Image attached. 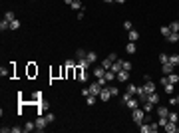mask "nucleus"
Listing matches in <instances>:
<instances>
[{
	"label": "nucleus",
	"mask_w": 179,
	"mask_h": 133,
	"mask_svg": "<svg viewBox=\"0 0 179 133\" xmlns=\"http://www.w3.org/2000/svg\"><path fill=\"white\" fill-rule=\"evenodd\" d=\"M131 119H134V123L141 125L143 119H145V111H143V107H135V109H131Z\"/></svg>",
	"instance_id": "1"
},
{
	"label": "nucleus",
	"mask_w": 179,
	"mask_h": 133,
	"mask_svg": "<svg viewBox=\"0 0 179 133\" xmlns=\"http://www.w3.org/2000/svg\"><path fill=\"white\" fill-rule=\"evenodd\" d=\"M139 131L141 133H155V131H159V125L157 123H141Z\"/></svg>",
	"instance_id": "2"
},
{
	"label": "nucleus",
	"mask_w": 179,
	"mask_h": 133,
	"mask_svg": "<svg viewBox=\"0 0 179 133\" xmlns=\"http://www.w3.org/2000/svg\"><path fill=\"white\" fill-rule=\"evenodd\" d=\"M46 125H48V119H46V115H38V119H36V131H44Z\"/></svg>",
	"instance_id": "3"
},
{
	"label": "nucleus",
	"mask_w": 179,
	"mask_h": 133,
	"mask_svg": "<svg viewBox=\"0 0 179 133\" xmlns=\"http://www.w3.org/2000/svg\"><path fill=\"white\" fill-rule=\"evenodd\" d=\"M48 109V101H38V103H36V115H44V111Z\"/></svg>",
	"instance_id": "4"
},
{
	"label": "nucleus",
	"mask_w": 179,
	"mask_h": 133,
	"mask_svg": "<svg viewBox=\"0 0 179 133\" xmlns=\"http://www.w3.org/2000/svg\"><path fill=\"white\" fill-rule=\"evenodd\" d=\"M110 97H112L110 88H106V86H103V88H101V91H100V101H103V103H106V101H110Z\"/></svg>",
	"instance_id": "5"
},
{
	"label": "nucleus",
	"mask_w": 179,
	"mask_h": 133,
	"mask_svg": "<svg viewBox=\"0 0 179 133\" xmlns=\"http://www.w3.org/2000/svg\"><path fill=\"white\" fill-rule=\"evenodd\" d=\"M106 72H108V70L101 66V64H100V66H96V68H94V78H98V79L103 78V76H106Z\"/></svg>",
	"instance_id": "6"
},
{
	"label": "nucleus",
	"mask_w": 179,
	"mask_h": 133,
	"mask_svg": "<svg viewBox=\"0 0 179 133\" xmlns=\"http://www.w3.org/2000/svg\"><path fill=\"white\" fill-rule=\"evenodd\" d=\"M173 72H175V66H173V64H163V66H161V74H163V76H169V74H173Z\"/></svg>",
	"instance_id": "7"
},
{
	"label": "nucleus",
	"mask_w": 179,
	"mask_h": 133,
	"mask_svg": "<svg viewBox=\"0 0 179 133\" xmlns=\"http://www.w3.org/2000/svg\"><path fill=\"white\" fill-rule=\"evenodd\" d=\"M88 88H90V93H92V95H98V97H100L101 86H100V84H98V81H96V84H90Z\"/></svg>",
	"instance_id": "8"
},
{
	"label": "nucleus",
	"mask_w": 179,
	"mask_h": 133,
	"mask_svg": "<svg viewBox=\"0 0 179 133\" xmlns=\"http://www.w3.org/2000/svg\"><path fill=\"white\" fill-rule=\"evenodd\" d=\"M129 74H131V72H127V70H122V72H117V74H115V78L120 79V81H125V84H127V79H129Z\"/></svg>",
	"instance_id": "9"
},
{
	"label": "nucleus",
	"mask_w": 179,
	"mask_h": 133,
	"mask_svg": "<svg viewBox=\"0 0 179 133\" xmlns=\"http://www.w3.org/2000/svg\"><path fill=\"white\" fill-rule=\"evenodd\" d=\"M139 103H141V101L137 100V95H135V97H129V100L125 101V105H127L129 109H135V107H139Z\"/></svg>",
	"instance_id": "10"
},
{
	"label": "nucleus",
	"mask_w": 179,
	"mask_h": 133,
	"mask_svg": "<svg viewBox=\"0 0 179 133\" xmlns=\"http://www.w3.org/2000/svg\"><path fill=\"white\" fill-rule=\"evenodd\" d=\"M165 131H167V133H177V121H167Z\"/></svg>",
	"instance_id": "11"
},
{
	"label": "nucleus",
	"mask_w": 179,
	"mask_h": 133,
	"mask_svg": "<svg viewBox=\"0 0 179 133\" xmlns=\"http://www.w3.org/2000/svg\"><path fill=\"white\" fill-rule=\"evenodd\" d=\"M127 38H129V42H137V40H139V32H135L134 28H131V30L127 32Z\"/></svg>",
	"instance_id": "12"
},
{
	"label": "nucleus",
	"mask_w": 179,
	"mask_h": 133,
	"mask_svg": "<svg viewBox=\"0 0 179 133\" xmlns=\"http://www.w3.org/2000/svg\"><path fill=\"white\" fill-rule=\"evenodd\" d=\"M165 40H167L169 44H175V42H179V32H171Z\"/></svg>",
	"instance_id": "13"
},
{
	"label": "nucleus",
	"mask_w": 179,
	"mask_h": 133,
	"mask_svg": "<svg viewBox=\"0 0 179 133\" xmlns=\"http://www.w3.org/2000/svg\"><path fill=\"white\" fill-rule=\"evenodd\" d=\"M147 101H151L153 105H159V95H157L155 91H153V93H147Z\"/></svg>",
	"instance_id": "14"
},
{
	"label": "nucleus",
	"mask_w": 179,
	"mask_h": 133,
	"mask_svg": "<svg viewBox=\"0 0 179 133\" xmlns=\"http://www.w3.org/2000/svg\"><path fill=\"white\" fill-rule=\"evenodd\" d=\"M86 60H88L90 64H96V62H98V54H96V52H88V54H86Z\"/></svg>",
	"instance_id": "15"
},
{
	"label": "nucleus",
	"mask_w": 179,
	"mask_h": 133,
	"mask_svg": "<svg viewBox=\"0 0 179 133\" xmlns=\"http://www.w3.org/2000/svg\"><path fill=\"white\" fill-rule=\"evenodd\" d=\"M141 105H143V111H145V113H149V111H153V109H155V105H153L151 101H143Z\"/></svg>",
	"instance_id": "16"
},
{
	"label": "nucleus",
	"mask_w": 179,
	"mask_h": 133,
	"mask_svg": "<svg viewBox=\"0 0 179 133\" xmlns=\"http://www.w3.org/2000/svg\"><path fill=\"white\" fill-rule=\"evenodd\" d=\"M163 91H165L167 95H171V93L175 91V84H165V86H163Z\"/></svg>",
	"instance_id": "17"
},
{
	"label": "nucleus",
	"mask_w": 179,
	"mask_h": 133,
	"mask_svg": "<svg viewBox=\"0 0 179 133\" xmlns=\"http://www.w3.org/2000/svg\"><path fill=\"white\" fill-rule=\"evenodd\" d=\"M135 50H137V46H135V42H129V44L125 46V52H127V54H135Z\"/></svg>",
	"instance_id": "18"
},
{
	"label": "nucleus",
	"mask_w": 179,
	"mask_h": 133,
	"mask_svg": "<svg viewBox=\"0 0 179 133\" xmlns=\"http://www.w3.org/2000/svg\"><path fill=\"white\" fill-rule=\"evenodd\" d=\"M123 68H122V60H115V64H112V72H115V74H117V72H122Z\"/></svg>",
	"instance_id": "19"
},
{
	"label": "nucleus",
	"mask_w": 179,
	"mask_h": 133,
	"mask_svg": "<svg viewBox=\"0 0 179 133\" xmlns=\"http://www.w3.org/2000/svg\"><path fill=\"white\" fill-rule=\"evenodd\" d=\"M157 115H159V117H167V115H169V109H167V107H157Z\"/></svg>",
	"instance_id": "20"
},
{
	"label": "nucleus",
	"mask_w": 179,
	"mask_h": 133,
	"mask_svg": "<svg viewBox=\"0 0 179 133\" xmlns=\"http://www.w3.org/2000/svg\"><path fill=\"white\" fill-rule=\"evenodd\" d=\"M169 64H173V66L177 68L179 66V54H171L169 56Z\"/></svg>",
	"instance_id": "21"
},
{
	"label": "nucleus",
	"mask_w": 179,
	"mask_h": 133,
	"mask_svg": "<svg viewBox=\"0 0 179 133\" xmlns=\"http://www.w3.org/2000/svg\"><path fill=\"white\" fill-rule=\"evenodd\" d=\"M72 8L76 12H80V10H84V4H82L80 0H74V2H72Z\"/></svg>",
	"instance_id": "22"
},
{
	"label": "nucleus",
	"mask_w": 179,
	"mask_h": 133,
	"mask_svg": "<svg viewBox=\"0 0 179 133\" xmlns=\"http://www.w3.org/2000/svg\"><path fill=\"white\" fill-rule=\"evenodd\" d=\"M103 78H106V81H113V79H115V72H112V70H108Z\"/></svg>",
	"instance_id": "23"
},
{
	"label": "nucleus",
	"mask_w": 179,
	"mask_h": 133,
	"mask_svg": "<svg viewBox=\"0 0 179 133\" xmlns=\"http://www.w3.org/2000/svg\"><path fill=\"white\" fill-rule=\"evenodd\" d=\"M36 129V121H26V125H24V131H34Z\"/></svg>",
	"instance_id": "24"
},
{
	"label": "nucleus",
	"mask_w": 179,
	"mask_h": 133,
	"mask_svg": "<svg viewBox=\"0 0 179 133\" xmlns=\"http://www.w3.org/2000/svg\"><path fill=\"white\" fill-rule=\"evenodd\" d=\"M78 66H80V68H84V70H88V68L92 66V64H90L86 58H82V60H78Z\"/></svg>",
	"instance_id": "25"
},
{
	"label": "nucleus",
	"mask_w": 179,
	"mask_h": 133,
	"mask_svg": "<svg viewBox=\"0 0 179 133\" xmlns=\"http://www.w3.org/2000/svg\"><path fill=\"white\" fill-rule=\"evenodd\" d=\"M96 101H98V95H92V93H90L88 97H86V103H88V105H96Z\"/></svg>",
	"instance_id": "26"
},
{
	"label": "nucleus",
	"mask_w": 179,
	"mask_h": 133,
	"mask_svg": "<svg viewBox=\"0 0 179 133\" xmlns=\"http://www.w3.org/2000/svg\"><path fill=\"white\" fill-rule=\"evenodd\" d=\"M167 79H169V84H179V76L175 74V72H173V74H169Z\"/></svg>",
	"instance_id": "27"
},
{
	"label": "nucleus",
	"mask_w": 179,
	"mask_h": 133,
	"mask_svg": "<svg viewBox=\"0 0 179 133\" xmlns=\"http://www.w3.org/2000/svg\"><path fill=\"white\" fill-rule=\"evenodd\" d=\"M0 30H2V32H6V30H10V22L2 18V22H0Z\"/></svg>",
	"instance_id": "28"
},
{
	"label": "nucleus",
	"mask_w": 179,
	"mask_h": 133,
	"mask_svg": "<svg viewBox=\"0 0 179 133\" xmlns=\"http://www.w3.org/2000/svg\"><path fill=\"white\" fill-rule=\"evenodd\" d=\"M4 20H8V22H12V20H16V14L12 10H8L6 14H4Z\"/></svg>",
	"instance_id": "29"
},
{
	"label": "nucleus",
	"mask_w": 179,
	"mask_h": 133,
	"mask_svg": "<svg viewBox=\"0 0 179 133\" xmlns=\"http://www.w3.org/2000/svg\"><path fill=\"white\" fill-rule=\"evenodd\" d=\"M125 91H129L131 95H135V91H137V86H134V84H127V86H125Z\"/></svg>",
	"instance_id": "30"
},
{
	"label": "nucleus",
	"mask_w": 179,
	"mask_h": 133,
	"mask_svg": "<svg viewBox=\"0 0 179 133\" xmlns=\"http://www.w3.org/2000/svg\"><path fill=\"white\" fill-rule=\"evenodd\" d=\"M112 64H113V62H112V60H110V58H106V60L101 62V66L106 68V70H112Z\"/></svg>",
	"instance_id": "31"
},
{
	"label": "nucleus",
	"mask_w": 179,
	"mask_h": 133,
	"mask_svg": "<svg viewBox=\"0 0 179 133\" xmlns=\"http://www.w3.org/2000/svg\"><path fill=\"white\" fill-rule=\"evenodd\" d=\"M167 117H159V119H157V125H159V127H163V129H165V125H167Z\"/></svg>",
	"instance_id": "32"
},
{
	"label": "nucleus",
	"mask_w": 179,
	"mask_h": 133,
	"mask_svg": "<svg viewBox=\"0 0 179 133\" xmlns=\"http://www.w3.org/2000/svg\"><path fill=\"white\" fill-rule=\"evenodd\" d=\"M159 62H161V64H167V62H169V56L165 54V52H161V54H159Z\"/></svg>",
	"instance_id": "33"
},
{
	"label": "nucleus",
	"mask_w": 179,
	"mask_h": 133,
	"mask_svg": "<svg viewBox=\"0 0 179 133\" xmlns=\"http://www.w3.org/2000/svg\"><path fill=\"white\" fill-rule=\"evenodd\" d=\"M161 34H163V38H167L169 34H171V28L169 26H161Z\"/></svg>",
	"instance_id": "34"
},
{
	"label": "nucleus",
	"mask_w": 179,
	"mask_h": 133,
	"mask_svg": "<svg viewBox=\"0 0 179 133\" xmlns=\"http://www.w3.org/2000/svg\"><path fill=\"white\" fill-rule=\"evenodd\" d=\"M86 54H88V52H86V50H82V48H80V50H76V58H78V60L86 58Z\"/></svg>",
	"instance_id": "35"
},
{
	"label": "nucleus",
	"mask_w": 179,
	"mask_h": 133,
	"mask_svg": "<svg viewBox=\"0 0 179 133\" xmlns=\"http://www.w3.org/2000/svg\"><path fill=\"white\" fill-rule=\"evenodd\" d=\"M169 28H171V32H179V20L171 22V24H169Z\"/></svg>",
	"instance_id": "36"
},
{
	"label": "nucleus",
	"mask_w": 179,
	"mask_h": 133,
	"mask_svg": "<svg viewBox=\"0 0 179 133\" xmlns=\"http://www.w3.org/2000/svg\"><path fill=\"white\" fill-rule=\"evenodd\" d=\"M20 28V20H12L10 22V30H18Z\"/></svg>",
	"instance_id": "37"
},
{
	"label": "nucleus",
	"mask_w": 179,
	"mask_h": 133,
	"mask_svg": "<svg viewBox=\"0 0 179 133\" xmlns=\"http://www.w3.org/2000/svg\"><path fill=\"white\" fill-rule=\"evenodd\" d=\"M122 68H123V70H127V72H131V64H129L127 60H122Z\"/></svg>",
	"instance_id": "38"
},
{
	"label": "nucleus",
	"mask_w": 179,
	"mask_h": 133,
	"mask_svg": "<svg viewBox=\"0 0 179 133\" xmlns=\"http://www.w3.org/2000/svg\"><path fill=\"white\" fill-rule=\"evenodd\" d=\"M46 119H48V123H54V121H56V115L50 111V113H46Z\"/></svg>",
	"instance_id": "39"
},
{
	"label": "nucleus",
	"mask_w": 179,
	"mask_h": 133,
	"mask_svg": "<svg viewBox=\"0 0 179 133\" xmlns=\"http://www.w3.org/2000/svg\"><path fill=\"white\" fill-rule=\"evenodd\" d=\"M167 119H169V121H177V119H179V115H177V113H173V111H169Z\"/></svg>",
	"instance_id": "40"
},
{
	"label": "nucleus",
	"mask_w": 179,
	"mask_h": 133,
	"mask_svg": "<svg viewBox=\"0 0 179 133\" xmlns=\"http://www.w3.org/2000/svg\"><path fill=\"white\" fill-rule=\"evenodd\" d=\"M129 97H134V95H131L129 91H125V93H123V95H122V103H123V105H125V101L129 100Z\"/></svg>",
	"instance_id": "41"
},
{
	"label": "nucleus",
	"mask_w": 179,
	"mask_h": 133,
	"mask_svg": "<svg viewBox=\"0 0 179 133\" xmlns=\"http://www.w3.org/2000/svg\"><path fill=\"white\" fill-rule=\"evenodd\" d=\"M110 93H112V95H117V93H120V89L115 88V86H110Z\"/></svg>",
	"instance_id": "42"
},
{
	"label": "nucleus",
	"mask_w": 179,
	"mask_h": 133,
	"mask_svg": "<svg viewBox=\"0 0 179 133\" xmlns=\"http://www.w3.org/2000/svg\"><path fill=\"white\" fill-rule=\"evenodd\" d=\"M159 84H161V86H165V84H169L167 76H163V74H161V79H159Z\"/></svg>",
	"instance_id": "43"
},
{
	"label": "nucleus",
	"mask_w": 179,
	"mask_h": 133,
	"mask_svg": "<svg viewBox=\"0 0 179 133\" xmlns=\"http://www.w3.org/2000/svg\"><path fill=\"white\" fill-rule=\"evenodd\" d=\"M123 28L129 32V30H131V22H129V20H125V22H123Z\"/></svg>",
	"instance_id": "44"
},
{
	"label": "nucleus",
	"mask_w": 179,
	"mask_h": 133,
	"mask_svg": "<svg viewBox=\"0 0 179 133\" xmlns=\"http://www.w3.org/2000/svg\"><path fill=\"white\" fill-rule=\"evenodd\" d=\"M88 72H86V70H84V74H82V78H80V81H88Z\"/></svg>",
	"instance_id": "45"
},
{
	"label": "nucleus",
	"mask_w": 179,
	"mask_h": 133,
	"mask_svg": "<svg viewBox=\"0 0 179 133\" xmlns=\"http://www.w3.org/2000/svg\"><path fill=\"white\" fill-rule=\"evenodd\" d=\"M76 18H78V20H84V10H80L78 14H76Z\"/></svg>",
	"instance_id": "46"
},
{
	"label": "nucleus",
	"mask_w": 179,
	"mask_h": 133,
	"mask_svg": "<svg viewBox=\"0 0 179 133\" xmlns=\"http://www.w3.org/2000/svg\"><path fill=\"white\" fill-rule=\"evenodd\" d=\"M24 131V127H12V133H20Z\"/></svg>",
	"instance_id": "47"
},
{
	"label": "nucleus",
	"mask_w": 179,
	"mask_h": 133,
	"mask_svg": "<svg viewBox=\"0 0 179 133\" xmlns=\"http://www.w3.org/2000/svg\"><path fill=\"white\" fill-rule=\"evenodd\" d=\"M82 95H86V97H88V95H90V88H84V89H82Z\"/></svg>",
	"instance_id": "48"
},
{
	"label": "nucleus",
	"mask_w": 179,
	"mask_h": 133,
	"mask_svg": "<svg viewBox=\"0 0 179 133\" xmlns=\"http://www.w3.org/2000/svg\"><path fill=\"white\" fill-rule=\"evenodd\" d=\"M108 58H110V60H112V62H115V60H117V56L113 54V52H112V54H110V56H108Z\"/></svg>",
	"instance_id": "49"
},
{
	"label": "nucleus",
	"mask_w": 179,
	"mask_h": 133,
	"mask_svg": "<svg viewBox=\"0 0 179 133\" xmlns=\"http://www.w3.org/2000/svg\"><path fill=\"white\" fill-rule=\"evenodd\" d=\"M171 103H175V105H179V95H177V97H171Z\"/></svg>",
	"instance_id": "50"
},
{
	"label": "nucleus",
	"mask_w": 179,
	"mask_h": 133,
	"mask_svg": "<svg viewBox=\"0 0 179 133\" xmlns=\"http://www.w3.org/2000/svg\"><path fill=\"white\" fill-rule=\"evenodd\" d=\"M64 2H66L68 6H72V2H74V0H64Z\"/></svg>",
	"instance_id": "51"
},
{
	"label": "nucleus",
	"mask_w": 179,
	"mask_h": 133,
	"mask_svg": "<svg viewBox=\"0 0 179 133\" xmlns=\"http://www.w3.org/2000/svg\"><path fill=\"white\" fill-rule=\"evenodd\" d=\"M103 2H106V4H110V2H115V0H103Z\"/></svg>",
	"instance_id": "52"
},
{
	"label": "nucleus",
	"mask_w": 179,
	"mask_h": 133,
	"mask_svg": "<svg viewBox=\"0 0 179 133\" xmlns=\"http://www.w3.org/2000/svg\"><path fill=\"white\" fill-rule=\"evenodd\" d=\"M115 2H117V4H123V2H125V0H115Z\"/></svg>",
	"instance_id": "53"
}]
</instances>
